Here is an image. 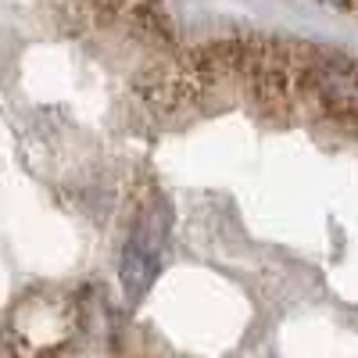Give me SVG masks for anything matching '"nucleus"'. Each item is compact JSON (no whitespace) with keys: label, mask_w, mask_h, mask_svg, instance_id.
Listing matches in <instances>:
<instances>
[{"label":"nucleus","mask_w":358,"mask_h":358,"mask_svg":"<svg viewBox=\"0 0 358 358\" xmlns=\"http://www.w3.org/2000/svg\"><path fill=\"white\" fill-rule=\"evenodd\" d=\"M165 215L162 212H143L129 233V244H126V255H122V283L126 290L136 297L151 287L158 265H162V255H165Z\"/></svg>","instance_id":"obj_1"}]
</instances>
